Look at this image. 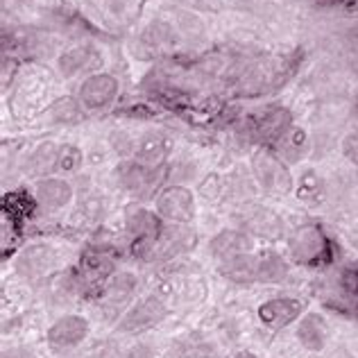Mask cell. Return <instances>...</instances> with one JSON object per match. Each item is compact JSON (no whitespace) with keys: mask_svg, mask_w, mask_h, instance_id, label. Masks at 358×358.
I'll list each match as a JSON object with an SVG mask.
<instances>
[{"mask_svg":"<svg viewBox=\"0 0 358 358\" xmlns=\"http://www.w3.org/2000/svg\"><path fill=\"white\" fill-rule=\"evenodd\" d=\"M288 257L301 268H324L336 259V243L329 231L317 222H306L290 234L286 241Z\"/></svg>","mask_w":358,"mask_h":358,"instance_id":"1","label":"cell"},{"mask_svg":"<svg viewBox=\"0 0 358 358\" xmlns=\"http://www.w3.org/2000/svg\"><path fill=\"white\" fill-rule=\"evenodd\" d=\"M122 227L127 234L131 257L150 263V254L164 229L162 215L141 202H129L122 206Z\"/></svg>","mask_w":358,"mask_h":358,"instance_id":"2","label":"cell"},{"mask_svg":"<svg viewBox=\"0 0 358 358\" xmlns=\"http://www.w3.org/2000/svg\"><path fill=\"white\" fill-rule=\"evenodd\" d=\"M171 304L162 297V295H145L136 301H131L129 308L118 317V327L116 331L118 334H141V331H148L157 324H162L164 320L171 313Z\"/></svg>","mask_w":358,"mask_h":358,"instance_id":"3","label":"cell"},{"mask_svg":"<svg viewBox=\"0 0 358 358\" xmlns=\"http://www.w3.org/2000/svg\"><path fill=\"white\" fill-rule=\"evenodd\" d=\"M164 177L162 168H152L141 162H122L116 168V184L134 197V202L155 200Z\"/></svg>","mask_w":358,"mask_h":358,"instance_id":"4","label":"cell"},{"mask_svg":"<svg viewBox=\"0 0 358 358\" xmlns=\"http://www.w3.org/2000/svg\"><path fill=\"white\" fill-rule=\"evenodd\" d=\"M155 211L164 222L191 224L197 215V195L184 184H171L157 193Z\"/></svg>","mask_w":358,"mask_h":358,"instance_id":"5","label":"cell"},{"mask_svg":"<svg viewBox=\"0 0 358 358\" xmlns=\"http://www.w3.org/2000/svg\"><path fill=\"white\" fill-rule=\"evenodd\" d=\"M252 175H254V179H257V186L268 195L284 197V195L295 191L293 175H290L288 166L284 164V159H279L277 155L261 152V155L254 157Z\"/></svg>","mask_w":358,"mask_h":358,"instance_id":"6","label":"cell"},{"mask_svg":"<svg viewBox=\"0 0 358 358\" xmlns=\"http://www.w3.org/2000/svg\"><path fill=\"white\" fill-rule=\"evenodd\" d=\"M136 288H138V277L134 272H129V270L114 272V275L105 281V286L98 290V297H100L98 304L102 313H105V317L116 320L120 313H125L131 301H134Z\"/></svg>","mask_w":358,"mask_h":358,"instance_id":"7","label":"cell"},{"mask_svg":"<svg viewBox=\"0 0 358 358\" xmlns=\"http://www.w3.org/2000/svg\"><path fill=\"white\" fill-rule=\"evenodd\" d=\"M197 245V231L191 224L164 222L162 236L155 243V250L150 254V263H166L182 254L193 252Z\"/></svg>","mask_w":358,"mask_h":358,"instance_id":"8","label":"cell"},{"mask_svg":"<svg viewBox=\"0 0 358 358\" xmlns=\"http://www.w3.org/2000/svg\"><path fill=\"white\" fill-rule=\"evenodd\" d=\"M91 334V322L80 313H64L48 327L45 341L57 352H69L80 347Z\"/></svg>","mask_w":358,"mask_h":358,"instance_id":"9","label":"cell"},{"mask_svg":"<svg viewBox=\"0 0 358 358\" xmlns=\"http://www.w3.org/2000/svg\"><path fill=\"white\" fill-rule=\"evenodd\" d=\"M304 313H306V301L293 295L270 297L257 310L261 324L272 329V331H281V329L295 324Z\"/></svg>","mask_w":358,"mask_h":358,"instance_id":"10","label":"cell"},{"mask_svg":"<svg viewBox=\"0 0 358 358\" xmlns=\"http://www.w3.org/2000/svg\"><path fill=\"white\" fill-rule=\"evenodd\" d=\"M75 188L69 179L62 177H41L32 184V200L43 213L55 215L71 206Z\"/></svg>","mask_w":358,"mask_h":358,"instance_id":"11","label":"cell"},{"mask_svg":"<svg viewBox=\"0 0 358 358\" xmlns=\"http://www.w3.org/2000/svg\"><path fill=\"white\" fill-rule=\"evenodd\" d=\"M59 266V254L48 243H32L18 254L14 261V270L25 279H39L50 275Z\"/></svg>","mask_w":358,"mask_h":358,"instance_id":"12","label":"cell"},{"mask_svg":"<svg viewBox=\"0 0 358 358\" xmlns=\"http://www.w3.org/2000/svg\"><path fill=\"white\" fill-rule=\"evenodd\" d=\"M75 272H78V277L84 286V293H87L89 288H98V286L102 288L105 281L118 270H116V259L111 257V252L96 248L82 254L80 266L75 268Z\"/></svg>","mask_w":358,"mask_h":358,"instance_id":"13","label":"cell"},{"mask_svg":"<svg viewBox=\"0 0 358 358\" xmlns=\"http://www.w3.org/2000/svg\"><path fill=\"white\" fill-rule=\"evenodd\" d=\"M295 338L301 350L310 354H320L327 350V343L331 338V324L317 310H306L295 322Z\"/></svg>","mask_w":358,"mask_h":358,"instance_id":"14","label":"cell"},{"mask_svg":"<svg viewBox=\"0 0 358 358\" xmlns=\"http://www.w3.org/2000/svg\"><path fill=\"white\" fill-rule=\"evenodd\" d=\"M254 248H257V238L245 229H220L209 241V254L218 263L241 257V254H252Z\"/></svg>","mask_w":358,"mask_h":358,"instance_id":"15","label":"cell"},{"mask_svg":"<svg viewBox=\"0 0 358 358\" xmlns=\"http://www.w3.org/2000/svg\"><path fill=\"white\" fill-rule=\"evenodd\" d=\"M243 229L252 234L254 238L277 241L284 236V220L279 218L277 211L268 209V206H250L245 211Z\"/></svg>","mask_w":358,"mask_h":358,"instance_id":"16","label":"cell"},{"mask_svg":"<svg viewBox=\"0 0 358 358\" xmlns=\"http://www.w3.org/2000/svg\"><path fill=\"white\" fill-rule=\"evenodd\" d=\"M290 277V261L277 250H263L257 254V284L275 286Z\"/></svg>","mask_w":358,"mask_h":358,"instance_id":"17","label":"cell"},{"mask_svg":"<svg viewBox=\"0 0 358 358\" xmlns=\"http://www.w3.org/2000/svg\"><path fill=\"white\" fill-rule=\"evenodd\" d=\"M118 84L109 75H93L80 89V102L87 109H102L116 98Z\"/></svg>","mask_w":358,"mask_h":358,"instance_id":"18","label":"cell"},{"mask_svg":"<svg viewBox=\"0 0 358 358\" xmlns=\"http://www.w3.org/2000/svg\"><path fill=\"white\" fill-rule=\"evenodd\" d=\"M218 272L236 286L257 284V254H241V257L222 261L218 263Z\"/></svg>","mask_w":358,"mask_h":358,"instance_id":"19","label":"cell"},{"mask_svg":"<svg viewBox=\"0 0 358 358\" xmlns=\"http://www.w3.org/2000/svg\"><path fill=\"white\" fill-rule=\"evenodd\" d=\"M136 155V162L145 164V166H152V168H162L166 157H168V143L164 136L159 134H148L141 138V143L134 150Z\"/></svg>","mask_w":358,"mask_h":358,"instance_id":"20","label":"cell"},{"mask_svg":"<svg viewBox=\"0 0 358 358\" xmlns=\"http://www.w3.org/2000/svg\"><path fill=\"white\" fill-rule=\"evenodd\" d=\"M275 150H277V157L284 159L286 164H297L301 162V157L306 155V136L304 131L299 129H286L275 141Z\"/></svg>","mask_w":358,"mask_h":358,"instance_id":"21","label":"cell"},{"mask_svg":"<svg viewBox=\"0 0 358 358\" xmlns=\"http://www.w3.org/2000/svg\"><path fill=\"white\" fill-rule=\"evenodd\" d=\"M59 157H62V150L57 145L45 143L41 148H36L30 157V164H27V173L36 175L39 179L52 177L50 173L59 171Z\"/></svg>","mask_w":358,"mask_h":358,"instance_id":"22","label":"cell"},{"mask_svg":"<svg viewBox=\"0 0 358 358\" xmlns=\"http://www.w3.org/2000/svg\"><path fill=\"white\" fill-rule=\"evenodd\" d=\"M295 193H297V200L304 202V204H310L315 206L324 200V182L322 177H320L317 173L308 171L299 177V182L295 186Z\"/></svg>","mask_w":358,"mask_h":358,"instance_id":"23","label":"cell"},{"mask_svg":"<svg viewBox=\"0 0 358 358\" xmlns=\"http://www.w3.org/2000/svg\"><path fill=\"white\" fill-rule=\"evenodd\" d=\"M338 288L343 295L358 299V261H347L338 270Z\"/></svg>","mask_w":358,"mask_h":358,"instance_id":"24","label":"cell"},{"mask_svg":"<svg viewBox=\"0 0 358 358\" xmlns=\"http://www.w3.org/2000/svg\"><path fill=\"white\" fill-rule=\"evenodd\" d=\"M211 354H213V347L209 343L179 341L177 345V358H209Z\"/></svg>","mask_w":358,"mask_h":358,"instance_id":"25","label":"cell"},{"mask_svg":"<svg viewBox=\"0 0 358 358\" xmlns=\"http://www.w3.org/2000/svg\"><path fill=\"white\" fill-rule=\"evenodd\" d=\"M224 191H227V184L222 182L220 177H206V182L200 184V191H197V195L202 197L204 202H218L220 197L224 195Z\"/></svg>","mask_w":358,"mask_h":358,"instance_id":"26","label":"cell"},{"mask_svg":"<svg viewBox=\"0 0 358 358\" xmlns=\"http://www.w3.org/2000/svg\"><path fill=\"white\" fill-rule=\"evenodd\" d=\"M82 164V155L80 150L75 148H62V157H59V171L62 173H75Z\"/></svg>","mask_w":358,"mask_h":358,"instance_id":"27","label":"cell"},{"mask_svg":"<svg viewBox=\"0 0 358 358\" xmlns=\"http://www.w3.org/2000/svg\"><path fill=\"white\" fill-rule=\"evenodd\" d=\"M155 356H157V350H155V345H150V343H134L122 352V358H155Z\"/></svg>","mask_w":358,"mask_h":358,"instance_id":"28","label":"cell"},{"mask_svg":"<svg viewBox=\"0 0 358 358\" xmlns=\"http://www.w3.org/2000/svg\"><path fill=\"white\" fill-rule=\"evenodd\" d=\"M343 150H345V157L350 159L354 166H358V131L345 138V148Z\"/></svg>","mask_w":358,"mask_h":358,"instance_id":"29","label":"cell"},{"mask_svg":"<svg viewBox=\"0 0 358 358\" xmlns=\"http://www.w3.org/2000/svg\"><path fill=\"white\" fill-rule=\"evenodd\" d=\"M231 358H259L254 352H250V350H243V352H236Z\"/></svg>","mask_w":358,"mask_h":358,"instance_id":"30","label":"cell"},{"mask_svg":"<svg viewBox=\"0 0 358 358\" xmlns=\"http://www.w3.org/2000/svg\"><path fill=\"white\" fill-rule=\"evenodd\" d=\"M3 358H14V356H9V354H3Z\"/></svg>","mask_w":358,"mask_h":358,"instance_id":"31","label":"cell"},{"mask_svg":"<svg viewBox=\"0 0 358 358\" xmlns=\"http://www.w3.org/2000/svg\"><path fill=\"white\" fill-rule=\"evenodd\" d=\"M341 358H352V356H347V354H343V356H341Z\"/></svg>","mask_w":358,"mask_h":358,"instance_id":"32","label":"cell"}]
</instances>
